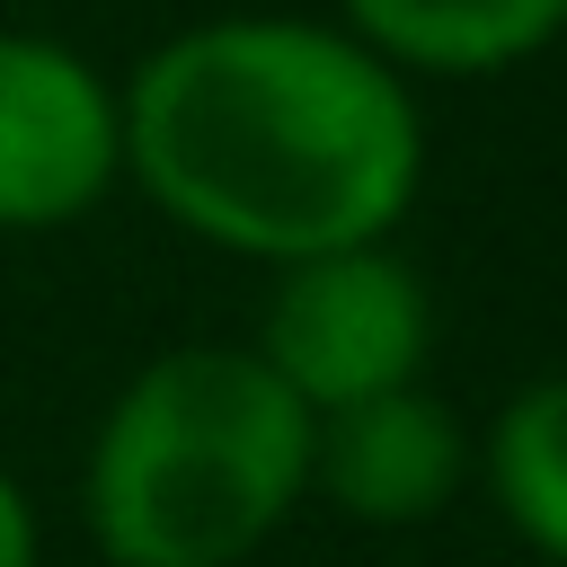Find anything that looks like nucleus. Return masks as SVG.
Returning a JSON list of instances; mask_svg holds the SVG:
<instances>
[{
	"label": "nucleus",
	"mask_w": 567,
	"mask_h": 567,
	"mask_svg": "<svg viewBox=\"0 0 567 567\" xmlns=\"http://www.w3.org/2000/svg\"><path fill=\"white\" fill-rule=\"evenodd\" d=\"M124 106V177L186 230L257 266L390 239L425 186V115L346 27L204 18L168 35Z\"/></svg>",
	"instance_id": "1"
},
{
	"label": "nucleus",
	"mask_w": 567,
	"mask_h": 567,
	"mask_svg": "<svg viewBox=\"0 0 567 567\" xmlns=\"http://www.w3.org/2000/svg\"><path fill=\"white\" fill-rule=\"evenodd\" d=\"M310 496V408L257 346H168L97 416L80 514L106 567H248Z\"/></svg>",
	"instance_id": "2"
},
{
	"label": "nucleus",
	"mask_w": 567,
	"mask_h": 567,
	"mask_svg": "<svg viewBox=\"0 0 567 567\" xmlns=\"http://www.w3.org/2000/svg\"><path fill=\"white\" fill-rule=\"evenodd\" d=\"M425 346H434V301L390 239L275 266V292H266V319H257V363L310 416L416 381Z\"/></svg>",
	"instance_id": "3"
},
{
	"label": "nucleus",
	"mask_w": 567,
	"mask_h": 567,
	"mask_svg": "<svg viewBox=\"0 0 567 567\" xmlns=\"http://www.w3.org/2000/svg\"><path fill=\"white\" fill-rule=\"evenodd\" d=\"M124 177V106L89 53L0 35V230H62Z\"/></svg>",
	"instance_id": "4"
},
{
	"label": "nucleus",
	"mask_w": 567,
	"mask_h": 567,
	"mask_svg": "<svg viewBox=\"0 0 567 567\" xmlns=\"http://www.w3.org/2000/svg\"><path fill=\"white\" fill-rule=\"evenodd\" d=\"M461 487H470V425L425 381L310 416V496L363 532L434 523Z\"/></svg>",
	"instance_id": "5"
},
{
	"label": "nucleus",
	"mask_w": 567,
	"mask_h": 567,
	"mask_svg": "<svg viewBox=\"0 0 567 567\" xmlns=\"http://www.w3.org/2000/svg\"><path fill=\"white\" fill-rule=\"evenodd\" d=\"M337 9L346 35L372 44L390 71H443V80L514 71L567 27V0H337Z\"/></svg>",
	"instance_id": "6"
},
{
	"label": "nucleus",
	"mask_w": 567,
	"mask_h": 567,
	"mask_svg": "<svg viewBox=\"0 0 567 567\" xmlns=\"http://www.w3.org/2000/svg\"><path fill=\"white\" fill-rule=\"evenodd\" d=\"M470 470L487 478L505 532H514L532 558L567 567V372L523 381V390L496 408L487 443H470Z\"/></svg>",
	"instance_id": "7"
},
{
	"label": "nucleus",
	"mask_w": 567,
	"mask_h": 567,
	"mask_svg": "<svg viewBox=\"0 0 567 567\" xmlns=\"http://www.w3.org/2000/svg\"><path fill=\"white\" fill-rule=\"evenodd\" d=\"M44 558V532H35V505H27V487L0 470V567H35Z\"/></svg>",
	"instance_id": "8"
}]
</instances>
